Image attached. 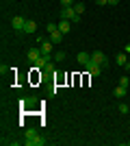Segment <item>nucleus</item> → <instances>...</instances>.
I'll list each match as a JSON object with an SVG mask.
<instances>
[{"label":"nucleus","mask_w":130,"mask_h":146,"mask_svg":"<svg viewBox=\"0 0 130 146\" xmlns=\"http://www.w3.org/2000/svg\"><path fill=\"white\" fill-rule=\"evenodd\" d=\"M24 144L26 146H43L46 140H43V135H39L37 129H28L24 133Z\"/></svg>","instance_id":"nucleus-1"},{"label":"nucleus","mask_w":130,"mask_h":146,"mask_svg":"<svg viewBox=\"0 0 130 146\" xmlns=\"http://www.w3.org/2000/svg\"><path fill=\"white\" fill-rule=\"evenodd\" d=\"M61 20H69V22H80V15L74 11V7H63L61 9Z\"/></svg>","instance_id":"nucleus-2"},{"label":"nucleus","mask_w":130,"mask_h":146,"mask_svg":"<svg viewBox=\"0 0 130 146\" xmlns=\"http://www.w3.org/2000/svg\"><path fill=\"white\" fill-rule=\"evenodd\" d=\"M91 61H95V63L102 66V68L108 66V59H106V55L102 52V50H93V52H91Z\"/></svg>","instance_id":"nucleus-3"},{"label":"nucleus","mask_w":130,"mask_h":146,"mask_svg":"<svg viewBox=\"0 0 130 146\" xmlns=\"http://www.w3.org/2000/svg\"><path fill=\"white\" fill-rule=\"evenodd\" d=\"M24 24H26V18H22V15L11 18V29L15 31V33H24Z\"/></svg>","instance_id":"nucleus-4"},{"label":"nucleus","mask_w":130,"mask_h":146,"mask_svg":"<svg viewBox=\"0 0 130 146\" xmlns=\"http://www.w3.org/2000/svg\"><path fill=\"white\" fill-rule=\"evenodd\" d=\"M39 48H41V55H52L54 44L50 42V39H43V37H39Z\"/></svg>","instance_id":"nucleus-5"},{"label":"nucleus","mask_w":130,"mask_h":146,"mask_svg":"<svg viewBox=\"0 0 130 146\" xmlns=\"http://www.w3.org/2000/svg\"><path fill=\"white\" fill-rule=\"evenodd\" d=\"M82 68H85L91 76H100V72H102V66H98L95 61H89V63H87V66H82Z\"/></svg>","instance_id":"nucleus-6"},{"label":"nucleus","mask_w":130,"mask_h":146,"mask_svg":"<svg viewBox=\"0 0 130 146\" xmlns=\"http://www.w3.org/2000/svg\"><path fill=\"white\" fill-rule=\"evenodd\" d=\"M50 61H54V59H52V55H41V57H39V61L35 63V70H46V66H48Z\"/></svg>","instance_id":"nucleus-7"},{"label":"nucleus","mask_w":130,"mask_h":146,"mask_svg":"<svg viewBox=\"0 0 130 146\" xmlns=\"http://www.w3.org/2000/svg\"><path fill=\"white\" fill-rule=\"evenodd\" d=\"M37 33V24L33 22V20H26V24H24V35H35Z\"/></svg>","instance_id":"nucleus-8"},{"label":"nucleus","mask_w":130,"mask_h":146,"mask_svg":"<svg viewBox=\"0 0 130 146\" xmlns=\"http://www.w3.org/2000/svg\"><path fill=\"white\" fill-rule=\"evenodd\" d=\"M39 57H41V48H28V61L37 63Z\"/></svg>","instance_id":"nucleus-9"},{"label":"nucleus","mask_w":130,"mask_h":146,"mask_svg":"<svg viewBox=\"0 0 130 146\" xmlns=\"http://www.w3.org/2000/svg\"><path fill=\"white\" fill-rule=\"evenodd\" d=\"M76 59H78V63H80V66H87V63L91 61V52H78V57H76Z\"/></svg>","instance_id":"nucleus-10"},{"label":"nucleus","mask_w":130,"mask_h":146,"mask_svg":"<svg viewBox=\"0 0 130 146\" xmlns=\"http://www.w3.org/2000/svg\"><path fill=\"white\" fill-rule=\"evenodd\" d=\"M69 29H72V22H69V20H61V22H59V31H61V33H69Z\"/></svg>","instance_id":"nucleus-11"},{"label":"nucleus","mask_w":130,"mask_h":146,"mask_svg":"<svg viewBox=\"0 0 130 146\" xmlns=\"http://www.w3.org/2000/svg\"><path fill=\"white\" fill-rule=\"evenodd\" d=\"M61 39H63V33H61V31L50 33V42H52V44H61Z\"/></svg>","instance_id":"nucleus-12"},{"label":"nucleus","mask_w":130,"mask_h":146,"mask_svg":"<svg viewBox=\"0 0 130 146\" xmlns=\"http://www.w3.org/2000/svg\"><path fill=\"white\" fill-rule=\"evenodd\" d=\"M126 92H128V87H126V85H119V87H115V92H113V94H115L117 98H124Z\"/></svg>","instance_id":"nucleus-13"},{"label":"nucleus","mask_w":130,"mask_h":146,"mask_svg":"<svg viewBox=\"0 0 130 146\" xmlns=\"http://www.w3.org/2000/svg\"><path fill=\"white\" fill-rule=\"evenodd\" d=\"M115 61H117V66H126V63H128V57H126L124 52H119V55L115 57Z\"/></svg>","instance_id":"nucleus-14"},{"label":"nucleus","mask_w":130,"mask_h":146,"mask_svg":"<svg viewBox=\"0 0 130 146\" xmlns=\"http://www.w3.org/2000/svg\"><path fill=\"white\" fill-rule=\"evenodd\" d=\"M74 11L78 13V15H82V13H85V5H82V2H76V5H74Z\"/></svg>","instance_id":"nucleus-15"},{"label":"nucleus","mask_w":130,"mask_h":146,"mask_svg":"<svg viewBox=\"0 0 130 146\" xmlns=\"http://www.w3.org/2000/svg\"><path fill=\"white\" fill-rule=\"evenodd\" d=\"M46 31H48V33H54V31H59V24H54V22H48Z\"/></svg>","instance_id":"nucleus-16"},{"label":"nucleus","mask_w":130,"mask_h":146,"mask_svg":"<svg viewBox=\"0 0 130 146\" xmlns=\"http://www.w3.org/2000/svg\"><path fill=\"white\" fill-rule=\"evenodd\" d=\"M52 59H54L56 63H59V61H63V59H65V52H54V57H52Z\"/></svg>","instance_id":"nucleus-17"},{"label":"nucleus","mask_w":130,"mask_h":146,"mask_svg":"<svg viewBox=\"0 0 130 146\" xmlns=\"http://www.w3.org/2000/svg\"><path fill=\"white\" fill-rule=\"evenodd\" d=\"M119 85H126V87H128L130 85V79H128V76H122V79H119Z\"/></svg>","instance_id":"nucleus-18"},{"label":"nucleus","mask_w":130,"mask_h":146,"mask_svg":"<svg viewBox=\"0 0 130 146\" xmlns=\"http://www.w3.org/2000/svg\"><path fill=\"white\" fill-rule=\"evenodd\" d=\"M119 111H122V113H128V111H130V107H128L126 103H122V105H119Z\"/></svg>","instance_id":"nucleus-19"},{"label":"nucleus","mask_w":130,"mask_h":146,"mask_svg":"<svg viewBox=\"0 0 130 146\" xmlns=\"http://www.w3.org/2000/svg\"><path fill=\"white\" fill-rule=\"evenodd\" d=\"M61 5H63V7H74L76 2H74V0H61Z\"/></svg>","instance_id":"nucleus-20"},{"label":"nucleus","mask_w":130,"mask_h":146,"mask_svg":"<svg viewBox=\"0 0 130 146\" xmlns=\"http://www.w3.org/2000/svg\"><path fill=\"white\" fill-rule=\"evenodd\" d=\"M7 72H9V66H5V63H2V66H0V74H2V76H5Z\"/></svg>","instance_id":"nucleus-21"},{"label":"nucleus","mask_w":130,"mask_h":146,"mask_svg":"<svg viewBox=\"0 0 130 146\" xmlns=\"http://www.w3.org/2000/svg\"><path fill=\"white\" fill-rule=\"evenodd\" d=\"M95 2H98V5H100V7H104V5H106V2H108V0H95Z\"/></svg>","instance_id":"nucleus-22"},{"label":"nucleus","mask_w":130,"mask_h":146,"mask_svg":"<svg viewBox=\"0 0 130 146\" xmlns=\"http://www.w3.org/2000/svg\"><path fill=\"white\" fill-rule=\"evenodd\" d=\"M119 0H108V5H117Z\"/></svg>","instance_id":"nucleus-23"},{"label":"nucleus","mask_w":130,"mask_h":146,"mask_svg":"<svg viewBox=\"0 0 130 146\" xmlns=\"http://www.w3.org/2000/svg\"><path fill=\"white\" fill-rule=\"evenodd\" d=\"M126 52H130V44H128V46H126Z\"/></svg>","instance_id":"nucleus-24"}]
</instances>
